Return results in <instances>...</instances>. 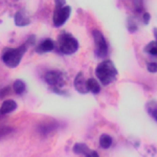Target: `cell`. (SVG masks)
<instances>
[{"label":"cell","mask_w":157,"mask_h":157,"mask_svg":"<svg viewBox=\"0 0 157 157\" xmlns=\"http://www.w3.org/2000/svg\"><path fill=\"white\" fill-rule=\"evenodd\" d=\"M94 75L102 86H109L117 80L118 70L112 60L105 59L98 62L95 66Z\"/></svg>","instance_id":"1"},{"label":"cell","mask_w":157,"mask_h":157,"mask_svg":"<svg viewBox=\"0 0 157 157\" xmlns=\"http://www.w3.org/2000/svg\"><path fill=\"white\" fill-rule=\"evenodd\" d=\"M35 40V37H29V39L25 41L23 44L20 46L16 47V48H11V47H6L3 49L1 55V60L7 67L15 68L20 64L22 60V57L26 52L27 48H29V44Z\"/></svg>","instance_id":"2"},{"label":"cell","mask_w":157,"mask_h":157,"mask_svg":"<svg viewBox=\"0 0 157 157\" xmlns=\"http://www.w3.org/2000/svg\"><path fill=\"white\" fill-rule=\"evenodd\" d=\"M80 48L78 40L68 32H62L59 34L56 42V49L64 56H72Z\"/></svg>","instance_id":"3"},{"label":"cell","mask_w":157,"mask_h":157,"mask_svg":"<svg viewBox=\"0 0 157 157\" xmlns=\"http://www.w3.org/2000/svg\"><path fill=\"white\" fill-rule=\"evenodd\" d=\"M91 35L94 42V56L98 59H108L107 57L110 52V48L104 33L98 29H94L91 32Z\"/></svg>","instance_id":"4"},{"label":"cell","mask_w":157,"mask_h":157,"mask_svg":"<svg viewBox=\"0 0 157 157\" xmlns=\"http://www.w3.org/2000/svg\"><path fill=\"white\" fill-rule=\"evenodd\" d=\"M44 81L48 84L50 87L52 88V90L55 92H62L61 88L64 86L65 80H64V73L58 69H52L48 70L47 72H45L44 75Z\"/></svg>","instance_id":"5"},{"label":"cell","mask_w":157,"mask_h":157,"mask_svg":"<svg viewBox=\"0 0 157 157\" xmlns=\"http://www.w3.org/2000/svg\"><path fill=\"white\" fill-rule=\"evenodd\" d=\"M71 12H72L71 6H67V4L61 7L56 6L54 15H52V23H54V26L57 27V29L62 27L69 20Z\"/></svg>","instance_id":"6"},{"label":"cell","mask_w":157,"mask_h":157,"mask_svg":"<svg viewBox=\"0 0 157 157\" xmlns=\"http://www.w3.org/2000/svg\"><path fill=\"white\" fill-rule=\"evenodd\" d=\"M73 87L80 94H87V78H85V75L83 71H78L73 81Z\"/></svg>","instance_id":"7"},{"label":"cell","mask_w":157,"mask_h":157,"mask_svg":"<svg viewBox=\"0 0 157 157\" xmlns=\"http://www.w3.org/2000/svg\"><path fill=\"white\" fill-rule=\"evenodd\" d=\"M59 127V124L56 121H44V123L40 124L39 127H38V132L41 136H48L49 134L55 132L56 130Z\"/></svg>","instance_id":"8"},{"label":"cell","mask_w":157,"mask_h":157,"mask_svg":"<svg viewBox=\"0 0 157 157\" xmlns=\"http://www.w3.org/2000/svg\"><path fill=\"white\" fill-rule=\"evenodd\" d=\"M56 49V42L52 38H45L41 40L36 46V52L38 54H46Z\"/></svg>","instance_id":"9"},{"label":"cell","mask_w":157,"mask_h":157,"mask_svg":"<svg viewBox=\"0 0 157 157\" xmlns=\"http://www.w3.org/2000/svg\"><path fill=\"white\" fill-rule=\"evenodd\" d=\"M113 146H114V138L111 134L105 132L98 136V147L102 150H110Z\"/></svg>","instance_id":"10"},{"label":"cell","mask_w":157,"mask_h":157,"mask_svg":"<svg viewBox=\"0 0 157 157\" xmlns=\"http://www.w3.org/2000/svg\"><path fill=\"white\" fill-rule=\"evenodd\" d=\"M87 90L93 95H98L102 91V85L95 78H87Z\"/></svg>","instance_id":"11"},{"label":"cell","mask_w":157,"mask_h":157,"mask_svg":"<svg viewBox=\"0 0 157 157\" xmlns=\"http://www.w3.org/2000/svg\"><path fill=\"white\" fill-rule=\"evenodd\" d=\"M17 107H18V105L14 100H6L0 107V115L9 114V113L16 110Z\"/></svg>","instance_id":"12"},{"label":"cell","mask_w":157,"mask_h":157,"mask_svg":"<svg viewBox=\"0 0 157 157\" xmlns=\"http://www.w3.org/2000/svg\"><path fill=\"white\" fill-rule=\"evenodd\" d=\"M14 20H15V24L19 27L26 26V25H29L30 23V20L29 18V16L22 11H18L16 14H15Z\"/></svg>","instance_id":"13"},{"label":"cell","mask_w":157,"mask_h":157,"mask_svg":"<svg viewBox=\"0 0 157 157\" xmlns=\"http://www.w3.org/2000/svg\"><path fill=\"white\" fill-rule=\"evenodd\" d=\"M146 111L148 115L157 123V102L156 101H149L146 104Z\"/></svg>","instance_id":"14"},{"label":"cell","mask_w":157,"mask_h":157,"mask_svg":"<svg viewBox=\"0 0 157 157\" xmlns=\"http://www.w3.org/2000/svg\"><path fill=\"white\" fill-rule=\"evenodd\" d=\"M90 148L86 145L85 143H75L72 147V152L75 155H82L85 156L89 152Z\"/></svg>","instance_id":"15"},{"label":"cell","mask_w":157,"mask_h":157,"mask_svg":"<svg viewBox=\"0 0 157 157\" xmlns=\"http://www.w3.org/2000/svg\"><path fill=\"white\" fill-rule=\"evenodd\" d=\"M143 50L146 55L150 56V57H153V58H157V43L154 41V40L147 43Z\"/></svg>","instance_id":"16"},{"label":"cell","mask_w":157,"mask_h":157,"mask_svg":"<svg viewBox=\"0 0 157 157\" xmlns=\"http://www.w3.org/2000/svg\"><path fill=\"white\" fill-rule=\"evenodd\" d=\"M138 21L134 16H129L127 18V29L130 34H135L138 30Z\"/></svg>","instance_id":"17"},{"label":"cell","mask_w":157,"mask_h":157,"mask_svg":"<svg viewBox=\"0 0 157 157\" xmlns=\"http://www.w3.org/2000/svg\"><path fill=\"white\" fill-rule=\"evenodd\" d=\"M26 90V84L22 80H16L14 82V91L16 94L21 95Z\"/></svg>","instance_id":"18"},{"label":"cell","mask_w":157,"mask_h":157,"mask_svg":"<svg viewBox=\"0 0 157 157\" xmlns=\"http://www.w3.org/2000/svg\"><path fill=\"white\" fill-rule=\"evenodd\" d=\"M132 7L133 11L136 13V14H143L145 11V2L140 1V0H134L132 1Z\"/></svg>","instance_id":"19"},{"label":"cell","mask_w":157,"mask_h":157,"mask_svg":"<svg viewBox=\"0 0 157 157\" xmlns=\"http://www.w3.org/2000/svg\"><path fill=\"white\" fill-rule=\"evenodd\" d=\"M146 69L150 73H157V61H149L146 63Z\"/></svg>","instance_id":"20"},{"label":"cell","mask_w":157,"mask_h":157,"mask_svg":"<svg viewBox=\"0 0 157 157\" xmlns=\"http://www.w3.org/2000/svg\"><path fill=\"white\" fill-rule=\"evenodd\" d=\"M151 18H152L151 14L149 12H147V11L144 12L143 14H141V16H140V20H141V22H143L144 25H149V24H150Z\"/></svg>","instance_id":"21"},{"label":"cell","mask_w":157,"mask_h":157,"mask_svg":"<svg viewBox=\"0 0 157 157\" xmlns=\"http://www.w3.org/2000/svg\"><path fill=\"white\" fill-rule=\"evenodd\" d=\"M13 128L11 127H1L0 128V137H3V136L7 135L9 133L13 132Z\"/></svg>","instance_id":"22"},{"label":"cell","mask_w":157,"mask_h":157,"mask_svg":"<svg viewBox=\"0 0 157 157\" xmlns=\"http://www.w3.org/2000/svg\"><path fill=\"white\" fill-rule=\"evenodd\" d=\"M7 94H10V87L6 86V87L0 89V98H4Z\"/></svg>","instance_id":"23"},{"label":"cell","mask_w":157,"mask_h":157,"mask_svg":"<svg viewBox=\"0 0 157 157\" xmlns=\"http://www.w3.org/2000/svg\"><path fill=\"white\" fill-rule=\"evenodd\" d=\"M84 157H101L100 156V154H98V151H95V150H89V152H88L87 154L84 156Z\"/></svg>","instance_id":"24"},{"label":"cell","mask_w":157,"mask_h":157,"mask_svg":"<svg viewBox=\"0 0 157 157\" xmlns=\"http://www.w3.org/2000/svg\"><path fill=\"white\" fill-rule=\"evenodd\" d=\"M55 6L57 7L64 6H66V1H64V0H58V1L55 2Z\"/></svg>","instance_id":"25"},{"label":"cell","mask_w":157,"mask_h":157,"mask_svg":"<svg viewBox=\"0 0 157 157\" xmlns=\"http://www.w3.org/2000/svg\"><path fill=\"white\" fill-rule=\"evenodd\" d=\"M153 37H154V41H155L157 43V27H154L153 29Z\"/></svg>","instance_id":"26"}]
</instances>
